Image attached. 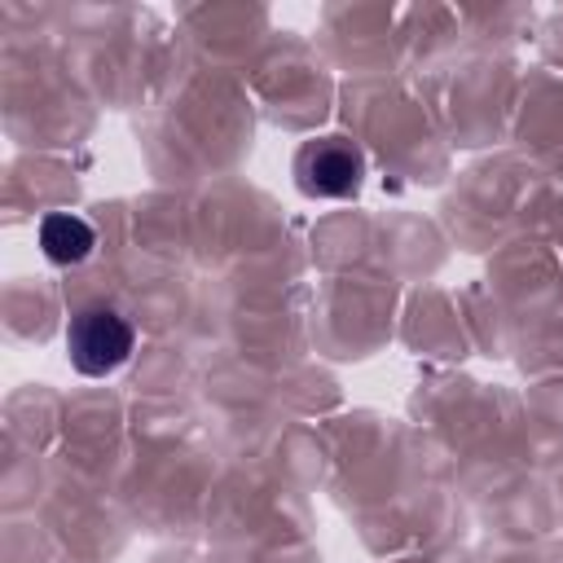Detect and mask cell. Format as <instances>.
Returning a JSON list of instances; mask_svg holds the SVG:
<instances>
[{
  "label": "cell",
  "instance_id": "6da1fadb",
  "mask_svg": "<svg viewBox=\"0 0 563 563\" xmlns=\"http://www.w3.org/2000/svg\"><path fill=\"white\" fill-rule=\"evenodd\" d=\"M132 325L119 308L110 303H88L70 317V330H66V352H70V365L88 378H106L114 374L128 356H132Z\"/></svg>",
  "mask_w": 563,
  "mask_h": 563
},
{
  "label": "cell",
  "instance_id": "7a4b0ae2",
  "mask_svg": "<svg viewBox=\"0 0 563 563\" xmlns=\"http://www.w3.org/2000/svg\"><path fill=\"white\" fill-rule=\"evenodd\" d=\"M295 176H299V189L303 194L343 198V194H352L361 185V154L347 141L325 136V141H312V145L299 150Z\"/></svg>",
  "mask_w": 563,
  "mask_h": 563
},
{
  "label": "cell",
  "instance_id": "3957f363",
  "mask_svg": "<svg viewBox=\"0 0 563 563\" xmlns=\"http://www.w3.org/2000/svg\"><path fill=\"white\" fill-rule=\"evenodd\" d=\"M40 246H44V255H48L53 264H79V260L92 255L97 233H92L88 220L57 211V216H44V224H40Z\"/></svg>",
  "mask_w": 563,
  "mask_h": 563
}]
</instances>
